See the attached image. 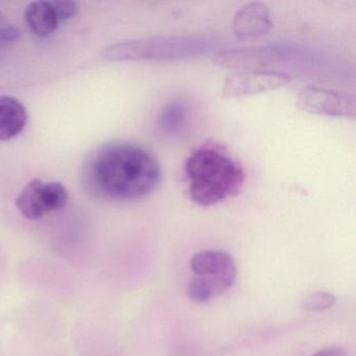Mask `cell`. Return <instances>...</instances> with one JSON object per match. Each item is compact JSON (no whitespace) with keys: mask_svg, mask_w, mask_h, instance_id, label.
Returning a JSON list of instances; mask_svg holds the SVG:
<instances>
[{"mask_svg":"<svg viewBox=\"0 0 356 356\" xmlns=\"http://www.w3.org/2000/svg\"><path fill=\"white\" fill-rule=\"evenodd\" d=\"M157 158L141 145L110 143L85 158L81 178L85 189L101 199L134 201L151 195L161 180Z\"/></svg>","mask_w":356,"mask_h":356,"instance_id":"6da1fadb","label":"cell"},{"mask_svg":"<svg viewBox=\"0 0 356 356\" xmlns=\"http://www.w3.org/2000/svg\"><path fill=\"white\" fill-rule=\"evenodd\" d=\"M188 195L199 206L209 207L241 193L245 182L243 165L218 145H203L185 161Z\"/></svg>","mask_w":356,"mask_h":356,"instance_id":"7a4b0ae2","label":"cell"},{"mask_svg":"<svg viewBox=\"0 0 356 356\" xmlns=\"http://www.w3.org/2000/svg\"><path fill=\"white\" fill-rule=\"evenodd\" d=\"M208 47L202 37H149L106 47L102 55L109 61H177L202 55Z\"/></svg>","mask_w":356,"mask_h":356,"instance_id":"3957f363","label":"cell"},{"mask_svg":"<svg viewBox=\"0 0 356 356\" xmlns=\"http://www.w3.org/2000/svg\"><path fill=\"white\" fill-rule=\"evenodd\" d=\"M304 59L303 51L289 45L230 49L214 56L216 65L227 70H273L272 67L295 65Z\"/></svg>","mask_w":356,"mask_h":356,"instance_id":"277c9868","label":"cell"},{"mask_svg":"<svg viewBox=\"0 0 356 356\" xmlns=\"http://www.w3.org/2000/svg\"><path fill=\"white\" fill-rule=\"evenodd\" d=\"M68 200L70 193L61 182H43L34 179L22 189L16 206L24 218L34 220L63 209Z\"/></svg>","mask_w":356,"mask_h":356,"instance_id":"5b68a950","label":"cell"},{"mask_svg":"<svg viewBox=\"0 0 356 356\" xmlns=\"http://www.w3.org/2000/svg\"><path fill=\"white\" fill-rule=\"evenodd\" d=\"M300 110L314 115L355 118L356 99L350 93L318 86H307L297 97Z\"/></svg>","mask_w":356,"mask_h":356,"instance_id":"8992f818","label":"cell"},{"mask_svg":"<svg viewBox=\"0 0 356 356\" xmlns=\"http://www.w3.org/2000/svg\"><path fill=\"white\" fill-rule=\"evenodd\" d=\"M289 74L277 70H237L224 82V99H241L268 91L276 90L291 82Z\"/></svg>","mask_w":356,"mask_h":356,"instance_id":"52a82bcc","label":"cell"},{"mask_svg":"<svg viewBox=\"0 0 356 356\" xmlns=\"http://www.w3.org/2000/svg\"><path fill=\"white\" fill-rule=\"evenodd\" d=\"M273 28L272 15L266 3L251 1L235 12L232 29L239 39L257 38L268 34Z\"/></svg>","mask_w":356,"mask_h":356,"instance_id":"ba28073f","label":"cell"},{"mask_svg":"<svg viewBox=\"0 0 356 356\" xmlns=\"http://www.w3.org/2000/svg\"><path fill=\"white\" fill-rule=\"evenodd\" d=\"M191 268L195 276L237 277L234 259L226 252L212 250L200 252L191 258Z\"/></svg>","mask_w":356,"mask_h":356,"instance_id":"9c48e42d","label":"cell"},{"mask_svg":"<svg viewBox=\"0 0 356 356\" xmlns=\"http://www.w3.org/2000/svg\"><path fill=\"white\" fill-rule=\"evenodd\" d=\"M28 111L19 99L9 95L0 97V141L17 137L28 124Z\"/></svg>","mask_w":356,"mask_h":356,"instance_id":"30bf717a","label":"cell"},{"mask_svg":"<svg viewBox=\"0 0 356 356\" xmlns=\"http://www.w3.org/2000/svg\"><path fill=\"white\" fill-rule=\"evenodd\" d=\"M236 278L222 276H195L186 286V296L193 303L204 304L220 297L234 285Z\"/></svg>","mask_w":356,"mask_h":356,"instance_id":"8fae6325","label":"cell"},{"mask_svg":"<svg viewBox=\"0 0 356 356\" xmlns=\"http://www.w3.org/2000/svg\"><path fill=\"white\" fill-rule=\"evenodd\" d=\"M26 24L35 36L47 38L57 30V17L51 1H34L26 8Z\"/></svg>","mask_w":356,"mask_h":356,"instance_id":"7c38bea8","label":"cell"},{"mask_svg":"<svg viewBox=\"0 0 356 356\" xmlns=\"http://www.w3.org/2000/svg\"><path fill=\"white\" fill-rule=\"evenodd\" d=\"M186 120V108L180 102L175 101L162 109L158 118V124L165 132H177L182 128Z\"/></svg>","mask_w":356,"mask_h":356,"instance_id":"4fadbf2b","label":"cell"},{"mask_svg":"<svg viewBox=\"0 0 356 356\" xmlns=\"http://www.w3.org/2000/svg\"><path fill=\"white\" fill-rule=\"evenodd\" d=\"M337 297L329 291H314L301 302V308L306 312H322L333 307Z\"/></svg>","mask_w":356,"mask_h":356,"instance_id":"5bb4252c","label":"cell"},{"mask_svg":"<svg viewBox=\"0 0 356 356\" xmlns=\"http://www.w3.org/2000/svg\"><path fill=\"white\" fill-rule=\"evenodd\" d=\"M51 6H53L54 11H55L58 24L67 22V20L72 19L78 14V3H74V1L65 0V1H51Z\"/></svg>","mask_w":356,"mask_h":356,"instance_id":"9a60e30c","label":"cell"},{"mask_svg":"<svg viewBox=\"0 0 356 356\" xmlns=\"http://www.w3.org/2000/svg\"><path fill=\"white\" fill-rule=\"evenodd\" d=\"M20 31L15 26H3L0 28V43L10 44L19 39Z\"/></svg>","mask_w":356,"mask_h":356,"instance_id":"2e32d148","label":"cell"},{"mask_svg":"<svg viewBox=\"0 0 356 356\" xmlns=\"http://www.w3.org/2000/svg\"><path fill=\"white\" fill-rule=\"evenodd\" d=\"M310 356H347V352L339 347H327Z\"/></svg>","mask_w":356,"mask_h":356,"instance_id":"e0dca14e","label":"cell"},{"mask_svg":"<svg viewBox=\"0 0 356 356\" xmlns=\"http://www.w3.org/2000/svg\"><path fill=\"white\" fill-rule=\"evenodd\" d=\"M1 22H3V14L0 13V24H1Z\"/></svg>","mask_w":356,"mask_h":356,"instance_id":"ac0fdd59","label":"cell"}]
</instances>
